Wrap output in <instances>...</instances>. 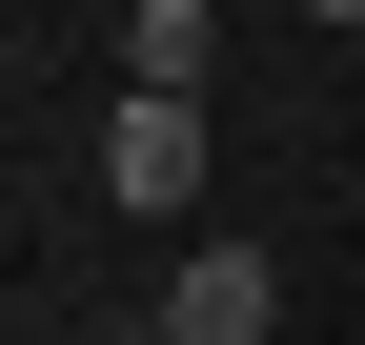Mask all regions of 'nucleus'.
I'll return each mask as SVG.
<instances>
[{"label": "nucleus", "instance_id": "obj_2", "mask_svg": "<svg viewBox=\"0 0 365 345\" xmlns=\"http://www.w3.org/2000/svg\"><path fill=\"white\" fill-rule=\"evenodd\" d=\"M102 183L122 203H182V183H203V102H122L102 122Z\"/></svg>", "mask_w": 365, "mask_h": 345}, {"label": "nucleus", "instance_id": "obj_4", "mask_svg": "<svg viewBox=\"0 0 365 345\" xmlns=\"http://www.w3.org/2000/svg\"><path fill=\"white\" fill-rule=\"evenodd\" d=\"M81 345H163V325H81Z\"/></svg>", "mask_w": 365, "mask_h": 345}, {"label": "nucleus", "instance_id": "obj_5", "mask_svg": "<svg viewBox=\"0 0 365 345\" xmlns=\"http://www.w3.org/2000/svg\"><path fill=\"white\" fill-rule=\"evenodd\" d=\"M304 21H365V0H304Z\"/></svg>", "mask_w": 365, "mask_h": 345}, {"label": "nucleus", "instance_id": "obj_1", "mask_svg": "<svg viewBox=\"0 0 365 345\" xmlns=\"http://www.w3.org/2000/svg\"><path fill=\"white\" fill-rule=\"evenodd\" d=\"M163 345H284V264H264V244H182Z\"/></svg>", "mask_w": 365, "mask_h": 345}, {"label": "nucleus", "instance_id": "obj_3", "mask_svg": "<svg viewBox=\"0 0 365 345\" xmlns=\"http://www.w3.org/2000/svg\"><path fill=\"white\" fill-rule=\"evenodd\" d=\"M203 0H122V102H203Z\"/></svg>", "mask_w": 365, "mask_h": 345}]
</instances>
